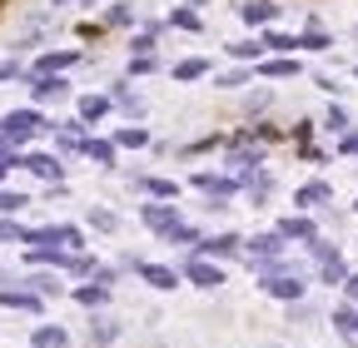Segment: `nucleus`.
<instances>
[{"label":"nucleus","instance_id":"nucleus-1","mask_svg":"<svg viewBox=\"0 0 358 348\" xmlns=\"http://www.w3.org/2000/svg\"><path fill=\"white\" fill-rule=\"evenodd\" d=\"M35 129H45V119L35 115V110H15V115H6V140H30L35 135Z\"/></svg>","mask_w":358,"mask_h":348},{"label":"nucleus","instance_id":"nucleus-2","mask_svg":"<svg viewBox=\"0 0 358 348\" xmlns=\"http://www.w3.org/2000/svg\"><path fill=\"white\" fill-rule=\"evenodd\" d=\"M189 279H194V284H204V289H214V284H224V274H219V269H209V264H199V259H194V264H189Z\"/></svg>","mask_w":358,"mask_h":348},{"label":"nucleus","instance_id":"nucleus-3","mask_svg":"<svg viewBox=\"0 0 358 348\" xmlns=\"http://www.w3.org/2000/svg\"><path fill=\"white\" fill-rule=\"evenodd\" d=\"M25 164H30V169H35V174H45V180H60V164H55V159H50V154H30V159H25Z\"/></svg>","mask_w":358,"mask_h":348},{"label":"nucleus","instance_id":"nucleus-4","mask_svg":"<svg viewBox=\"0 0 358 348\" xmlns=\"http://www.w3.org/2000/svg\"><path fill=\"white\" fill-rule=\"evenodd\" d=\"M140 274H145V279H150L155 289H174V269H159V264H145Z\"/></svg>","mask_w":358,"mask_h":348},{"label":"nucleus","instance_id":"nucleus-5","mask_svg":"<svg viewBox=\"0 0 358 348\" xmlns=\"http://www.w3.org/2000/svg\"><path fill=\"white\" fill-rule=\"evenodd\" d=\"M334 324L343 328V338H348V343H358V314H353V309H338V314H334Z\"/></svg>","mask_w":358,"mask_h":348},{"label":"nucleus","instance_id":"nucleus-6","mask_svg":"<svg viewBox=\"0 0 358 348\" xmlns=\"http://www.w3.org/2000/svg\"><path fill=\"white\" fill-rule=\"evenodd\" d=\"M244 20H249V25H264V20H274V6H268V0H254V6H244Z\"/></svg>","mask_w":358,"mask_h":348},{"label":"nucleus","instance_id":"nucleus-7","mask_svg":"<svg viewBox=\"0 0 358 348\" xmlns=\"http://www.w3.org/2000/svg\"><path fill=\"white\" fill-rule=\"evenodd\" d=\"M268 293H279V298H299V293H303V284H299V279H274V284H268Z\"/></svg>","mask_w":358,"mask_h":348},{"label":"nucleus","instance_id":"nucleus-8","mask_svg":"<svg viewBox=\"0 0 358 348\" xmlns=\"http://www.w3.org/2000/svg\"><path fill=\"white\" fill-rule=\"evenodd\" d=\"M329 199V184H303L299 189V204H324Z\"/></svg>","mask_w":358,"mask_h":348},{"label":"nucleus","instance_id":"nucleus-9","mask_svg":"<svg viewBox=\"0 0 358 348\" xmlns=\"http://www.w3.org/2000/svg\"><path fill=\"white\" fill-rule=\"evenodd\" d=\"M234 249H239V239H234V234H219V239H209V244H204V254H234Z\"/></svg>","mask_w":358,"mask_h":348},{"label":"nucleus","instance_id":"nucleus-10","mask_svg":"<svg viewBox=\"0 0 358 348\" xmlns=\"http://www.w3.org/2000/svg\"><path fill=\"white\" fill-rule=\"evenodd\" d=\"M35 95H40V100H50V95H65V85L45 75V80H35Z\"/></svg>","mask_w":358,"mask_h":348},{"label":"nucleus","instance_id":"nucleus-11","mask_svg":"<svg viewBox=\"0 0 358 348\" xmlns=\"http://www.w3.org/2000/svg\"><path fill=\"white\" fill-rule=\"evenodd\" d=\"M35 343H40V348H60V343H65V333H60V328H40V333H35Z\"/></svg>","mask_w":358,"mask_h":348},{"label":"nucleus","instance_id":"nucleus-12","mask_svg":"<svg viewBox=\"0 0 358 348\" xmlns=\"http://www.w3.org/2000/svg\"><path fill=\"white\" fill-rule=\"evenodd\" d=\"M25 204V194H10V189H0V214H15Z\"/></svg>","mask_w":358,"mask_h":348},{"label":"nucleus","instance_id":"nucleus-13","mask_svg":"<svg viewBox=\"0 0 358 348\" xmlns=\"http://www.w3.org/2000/svg\"><path fill=\"white\" fill-rule=\"evenodd\" d=\"M145 219L159 224V229H169V224H174V214H169V209H145Z\"/></svg>","mask_w":358,"mask_h":348},{"label":"nucleus","instance_id":"nucleus-14","mask_svg":"<svg viewBox=\"0 0 358 348\" xmlns=\"http://www.w3.org/2000/svg\"><path fill=\"white\" fill-rule=\"evenodd\" d=\"M174 75H179V80H194V75H204V60H185Z\"/></svg>","mask_w":358,"mask_h":348},{"label":"nucleus","instance_id":"nucleus-15","mask_svg":"<svg viewBox=\"0 0 358 348\" xmlns=\"http://www.w3.org/2000/svg\"><path fill=\"white\" fill-rule=\"evenodd\" d=\"M80 115H85V119H100V115H105V100H85Z\"/></svg>","mask_w":358,"mask_h":348},{"label":"nucleus","instance_id":"nucleus-16","mask_svg":"<svg viewBox=\"0 0 358 348\" xmlns=\"http://www.w3.org/2000/svg\"><path fill=\"white\" fill-rule=\"evenodd\" d=\"M70 60H75V55H45V60H40V70H65Z\"/></svg>","mask_w":358,"mask_h":348},{"label":"nucleus","instance_id":"nucleus-17","mask_svg":"<svg viewBox=\"0 0 358 348\" xmlns=\"http://www.w3.org/2000/svg\"><path fill=\"white\" fill-rule=\"evenodd\" d=\"M294 70H299L294 60H274V65H264V75H294Z\"/></svg>","mask_w":358,"mask_h":348},{"label":"nucleus","instance_id":"nucleus-18","mask_svg":"<svg viewBox=\"0 0 358 348\" xmlns=\"http://www.w3.org/2000/svg\"><path fill=\"white\" fill-rule=\"evenodd\" d=\"M254 249H259V254H279V239H274V234H264V239H254Z\"/></svg>","mask_w":358,"mask_h":348},{"label":"nucleus","instance_id":"nucleus-19","mask_svg":"<svg viewBox=\"0 0 358 348\" xmlns=\"http://www.w3.org/2000/svg\"><path fill=\"white\" fill-rule=\"evenodd\" d=\"M264 45H268V50H294V40H289V35H268Z\"/></svg>","mask_w":358,"mask_h":348},{"label":"nucleus","instance_id":"nucleus-20","mask_svg":"<svg viewBox=\"0 0 358 348\" xmlns=\"http://www.w3.org/2000/svg\"><path fill=\"white\" fill-rule=\"evenodd\" d=\"M0 239H20V229L15 224H0Z\"/></svg>","mask_w":358,"mask_h":348},{"label":"nucleus","instance_id":"nucleus-21","mask_svg":"<svg viewBox=\"0 0 358 348\" xmlns=\"http://www.w3.org/2000/svg\"><path fill=\"white\" fill-rule=\"evenodd\" d=\"M348 289H353V298H358V279H348Z\"/></svg>","mask_w":358,"mask_h":348}]
</instances>
